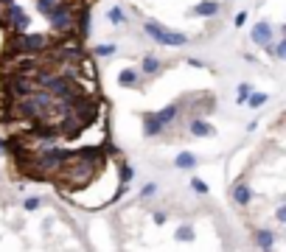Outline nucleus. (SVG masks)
Returning <instances> with one entry per match:
<instances>
[{
    "label": "nucleus",
    "instance_id": "obj_1",
    "mask_svg": "<svg viewBox=\"0 0 286 252\" xmlns=\"http://www.w3.org/2000/svg\"><path fill=\"white\" fill-rule=\"evenodd\" d=\"M51 45L48 34H37V31H26V34H11L6 42V56H39L45 53V48Z\"/></svg>",
    "mask_w": 286,
    "mask_h": 252
},
{
    "label": "nucleus",
    "instance_id": "obj_2",
    "mask_svg": "<svg viewBox=\"0 0 286 252\" xmlns=\"http://www.w3.org/2000/svg\"><path fill=\"white\" fill-rule=\"evenodd\" d=\"M143 34H146L152 42L163 45V48H186L188 42H191L188 34L174 31V28L163 26V23H157V20H146V23H143Z\"/></svg>",
    "mask_w": 286,
    "mask_h": 252
},
{
    "label": "nucleus",
    "instance_id": "obj_3",
    "mask_svg": "<svg viewBox=\"0 0 286 252\" xmlns=\"http://www.w3.org/2000/svg\"><path fill=\"white\" fill-rule=\"evenodd\" d=\"M79 0H59L56 6L51 9L48 14V23L56 34H73V26H76V11H79Z\"/></svg>",
    "mask_w": 286,
    "mask_h": 252
},
{
    "label": "nucleus",
    "instance_id": "obj_4",
    "mask_svg": "<svg viewBox=\"0 0 286 252\" xmlns=\"http://www.w3.org/2000/svg\"><path fill=\"white\" fill-rule=\"evenodd\" d=\"M250 39H253L258 48H267V45L275 42V28H272L267 20H261V23H255V26L250 28Z\"/></svg>",
    "mask_w": 286,
    "mask_h": 252
},
{
    "label": "nucleus",
    "instance_id": "obj_5",
    "mask_svg": "<svg viewBox=\"0 0 286 252\" xmlns=\"http://www.w3.org/2000/svg\"><path fill=\"white\" fill-rule=\"evenodd\" d=\"M160 70H163V62H160L157 53H152V51L143 53V56H140V70H138L143 79H152V76H157Z\"/></svg>",
    "mask_w": 286,
    "mask_h": 252
},
{
    "label": "nucleus",
    "instance_id": "obj_6",
    "mask_svg": "<svg viewBox=\"0 0 286 252\" xmlns=\"http://www.w3.org/2000/svg\"><path fill=\"white\" fill-rule=\"evenodd\" d=\"M219 9H222L219 0H199L196 6H191V9H188V14L191 17H216Z\"/></svg>",
    "mask_w": 286,
    "mask_h": 252
},
{
    "label": "nucleus",
    "instance_id": "obj_7",
    "mask_svg": "<svg viewBox=\"0 0 286 252\" xmlns=\"http://www.w3.org/2000/svg\"><path fill=\"white\" fill-rule=\"evenodd\" d=\"M188 132H191V135H196V137H213V135H216V126L208 123L205 118L194 115V118L188 121Z\"/></svg>",
    "mask_w": 286,
    "mask_h": 252
},
{
    "label": "nucleus",
    "instance_id": "obj_8",
    "mask_svg": "<svg viewBox=\"0 0 286 252\" xmlns=\"http://www.w3.org/2000/svg\"><path fill=\"white\" fill-rule=\"evenodd\" d=\"M180 110H182L180 104H166L163 110H157V112H154V118H157V121L163 123V129H169V126L174 123L177 118H180Z\"/></svg>",
    "mask_w": 286,
    "mask_h": 252
},
{
    "label": "nucleus",
    "instance_id": "obj_9",
    "mask_svg": "<svg viewBox=\"0 0 286 252\" xmlns=\"http://www.w3.org/2000/svg\"><path fill=\"white\" fill-rule=\"evenodd\" d=\"M118 84H121V87H129V90H140L143 76L135 68H124L121 73H118Z\"/></svg>",
    "mask_w": 286,
    "mask_h": 252
},
{
    "label": "nucleus",
    "instance_id": "obj_10",
    "mask_svg": "<svg viewBox=\"0 0 286 252\" xmlns=\"http://www.w3.org/2000/svg\"><path fill=\"white\" fill-rule=\"evenodd\" d=\"M143 135H146V137H160V135H163V123H160L157 121V118H154V112H143Z\"/></svg>",
    "mask_w": 286,
    "mask_h": 252
},
{
    "label": "nucleus",
    "instance_id": "obj_11",
    "mask_svg": "<svg viewBox=\"0 0 286 252\" xmlns=\"http://www.w3.org/2000/svg\"><path fill=\"white\" fill-rule=\"evenodd\" d=\"M233 202H236V205H241V207H247L250 202H253V191H250V185L241 182V179L233 185Z\"/></svg>",
    "mask_w": 286,
    "mask_h": 252
},
{
    "label": "nucleus",
    "instance_id": "obj_12",
    "mask_svg": "<svg viewBox=\"0 0 286 252\" xmlns=\"http://www.w3.org/2000/svg\"><path fill=\"white\" fill-rule=\"evenodd\" d=\"M253 238H255V244H258L264 252H272V247H275V233H272V230H255Z\"/></svg>",
    "mask_w": 286,
    "mask_h": 252
},
{
    "label": "nucleus",
    "instance_id": "obj_13",
    "mask_svg": "<svg viewBox=\"0 0 286 252\" xmlns=\"http://www.w3.org/2000/svg\"><path fill=\"white\" fill-rule=\"evenodd\" d=\"M196 163H199V157H196L194 152H180L174 157V165L180 168V171H191V168H196Z\"/></svg>",
    "mask_w": 286,
    "mask_h": 252
},
{
    "label": "nucleus",
    "instance_id": "obj_14",
    "mask_svg": "<svg viewBox=\"0 0 286 252\" xmlns=\"http://www.w3.org/2000/svg\"><path fill=\"white\" fill-rule=\"evenodd\" d=\"M107 23H112V26H127L129 17H127V11H124V6H110V9H107Z\"/></svg>",
    "mask_w": 286,
    "mask_h": 252
},
{
    "label": "nucleus",
    "instance_id": "obj_15",
    "mask_svg": "<svg viewBox=\"0 0 286 252\" xmlns=\"http://www.w3.org/2000/svg\"><path fill=\"white\" fill-rule=\"evenodd\" d=\"M267 101H270V95H267V93H258V90H253V93H250V98H247V107H250V110H261Z\"/></svg>",
    "mask_w": 286,
    "mask_h": 252
},
{
    "label": "nucleus",
    "instance_id": "obj_16",
    "mask_svg": "<svg viewBox=\"0 0 286 252\" xmlns=\"http://www.w3.org/2000/svg\"><path fill=\"white\" fill-rule=\"evenodd\" d=\"M250 93H253V87H250L247 81H241V84L236 87V104H238V107H241V104H247Z\"/></svg>",
    "mask_w": 286,
    "mask_h": 252
},
{
    "label": "nucleus",
    "instance_id": "obj_17",
    "mask_svg": "<svg viewBox=\"0 0 286 252\" xmlns=\"http://www.w3.org/2000/svg\"><path fill=\"white\" fill-rule=\"evenodd\" d=\"M174 238H177V241H182V244L194 241V227H191V224H182V227H177Z\"/></svg>",
    "mask_w": 286,
    "mask_h": 252
},
{
    "label": "nucleus",
    "instance_id": "obj_18",
    "mask_svg": "<svg viewBox=\"0 0 286 252\" xmlns=\"http://www.w3.org/2000/svg\"><path fill=\"white\" fill-rule=\"evenodd\" d=\"M115 51H118V45H115V42H104V45H95V48H93V53H95V56H112Z\"/></svg>",
    "mask_w": 286,
    "mask_h": 252
},
{
    "label": "nucleus",
    "instance_id": "obj_19",
    "mask_svg": "<svg viewBox=\"0 0 286 252\" xmlns=\"http://www.w3.org/2000/svg\"><path fill=\"white\" fill-rule=\"evenodd\" d=\"M191 191H194V194H199V196H208V182L205 179H199V177H191Z\"/></svg>",
    "mask_w": 286,
    "mask_h": 252
},
{
    "label": "nucleus",
    "instance_id": "obj_20",
    "mask_svg": "<svg viewBox=\"0 0 286 252\" xmlns=\"http://www.w3.org/2000/svg\"><path fill=\"white\" fill-rule=\"evenodd\" d=\"M56 3H59V0H37V11H39L43 17H48V14H51V9H53Z\"/></svg>",
    "mask_w": 286,
    "mask_h": 252
},
{
    "label": "nucleus",
    "instance_id": "obj_21",
    "mask_svg": "<svg viewBox=\"0 0 286 252\" xmlns=\"http://www.w3.org/2000/svg\"><path fill=\"white\" fill-rule=\"evenodd\" d=\"M152 196H157V182H146L140 188V199H152Z\"/></svg>",
    "mask_w": 286,
    "mask_h": 252
},
{
    "label": "nucleus",
    "instance_id": "obj_22",
    "mask_svg": "<svg viewBox=\"0 0 286 252\" xmlns=\"http://www.w3.org/2000/svg\"><path fill=\"white\" fill-rule=\"evenodd\" d=\"M132 179H135V168L132 165H121V185L132 182Z\"/></svg>",
    "mask_w": 286,
    "mask_h": 252
},
{
    "label": "nucleus",
    "instance_id": "obj_23",
    "mask_svg": "<svg viewBox=\"0 0 286 252\" xmlns=\"http://www.w3.org/2000/svg\"><path fill=\"white\" fill-rule=\"evenodd\" d=\"M247 20H250V14H247V11H236L233 26H236V28H244V26H247Z\"/></svg>",
    "mask_w": 286,
    "mask_h": 252
},
{
    "label": "nucleus",
    "instance_id": "obj_24",
    "mask_svg": "<svg viewBox=\"0 0 286 252\" xmlns=\"http://www.w3.org/2000/svg\"><path fill=\"white\" fill-rule=\"evenodd\" d=\"M23 207H26V210H37V207H39V196H28Z\"/></svg>",
    "mask_w": 286,
    "mask_h": 252
},
{
    "label": "nucleus",
    "instance_id": "obj_25",
    "mask_svg": "<svg viewBox=\"0 0 286 252\" xmlns=\"http://www.w3.org/2000/svg\"><path fill=\"white\" fill-rule=\"evenodd\" d=\"M152 219H154V224H166V219H169V216H166L163 210H157V213H154Z\"/></svg>",
    "mask_w": 286,
    "mask_h": 252
},
{
    "label": "nucleus",
    "instance_id": "obj_26",
    "mask_svg": "<svg viewBox=\"0 0 286 252\" xmlns=\"http://www.w3.org/2000/svg\"><path fill=\"white\" fill-rule=\"evenodd\" d=\"M275 216H278V221H286V207L281 205V207H278V213H275Z\"/></svg>",
    "mask_w": 286,
    "mask_h": 252
},
{
    "label": "nucleus",
    "instance_id": "obj_27",
    "mask_svg": "<svg viewBox=\"0 0 286 252\" xmlns=\"http://www.w3.org/2000/svg\"><path fill=\"white\" fill-rule=\"evenodd\" d=\"M6 152H9V143H6V140H0V154H6Z\"/></svg>",
    "mask_w": 286,
    "mask_h": 252
}]
</instances>
